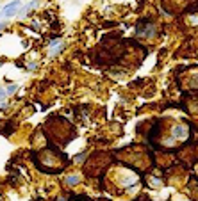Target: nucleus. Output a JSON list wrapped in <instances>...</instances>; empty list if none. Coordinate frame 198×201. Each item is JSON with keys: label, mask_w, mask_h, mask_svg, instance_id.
<instances>
[{"label": "nucleus", "mask_w": 198, "mask_h": 201, "mask_svg": "<svg viewBox=\"0 0 198 201\" xmlns=\"http://www.w3.org/2000/svg\"><path fill=\"white\" fill-rule=\"evenodd\" d=\"M20 7H22V2H20V0H13V2H9V4L0 11V14H4L5 18H7V16H14V14L18 13Z\"/></svg>", "instance_id": "f257e3e1"}, {"label": "nucleus", "mask_w": 198, "mask_h": 201, "mask_svg": "<svg viewBox=\"0 0 198 201\" xmlns=\"http://www.w3.org/2000/svg\"><path fill=\"white\" fill-rule=\"evenodd\" d=\"M63 50V41L61 39H55L50 43V55H55V54H59Z\"/></svg>", "instance_id": "f03ea898"}, {"label": "nucleus", "mask_w": 198, "mask_h": 201, "mask_svg": "<svg viewBox=\"0 0 198 201\" xmlns=\"http://www.w3.org/2000/svg\"><path fill=\"white\" fill-rule=\"evenodd\" d=\"M36 5H38V0H30V4H29V5H25L23 9H18V13H20L22 16H23V14H27L29 11H30V9H34Z\"/></svg>", "instance_id": "7ed1b4c3"}, {"label": "nucleus", "mask_w": 198, "mask_h": 201, "mask_svg": "<svg viewBox=\"0 0 198 201\" xmlns=\"http://www.w3.org/2000/svg\"><path fill=\"white\" fill-rule=\"evenodd\" d=\"M79 182V176H70V178H66V183H70V185H73V183H77Z\"/></svg>", "instance_id": "20e7f679"}, {"label": "nucleus", "mask_w": 198, "mask_h": 201, "mask_svg": "<svg viewBox=\"0 0 198 201\" xmlns=\"http://www.w3.org/2000/svg\"><path fill=\"white\" fill-rule=\"evenodd\" d=\"M16 89H18V85H9L7 89H5V94H13V93H16Z\"/></svg>", "instance_id": "39448f33"}, {"label": "nucleus", "mask_w": 198, "mask_h": 201, "mask_svg": "<svg viewBox=\"0 0 198 201\" xmlns=\"http://www.w3.org/2000/svg\"><path fill=\"white\" fill-rule=\"evenodd\" d=\"M5 96H7V94H5V89H2V87H0V102H2Z\"/></svg>", "instance_id": "423d86ee"}, {"label": "nucleus", "mask_w": 198, "mask_h": 201, "mask_svg": "<svg viewBox=\"0 0 198 201\" xmlns=\"http://www.w3.org/2000/svg\"><path fill=\"white\" fill-rule=\"evenodd\" d=\"M4 25H5V23H0V28H2V27H4Z\"/></svg>", "instance_id": "0eeeda50"}]
</instances>
